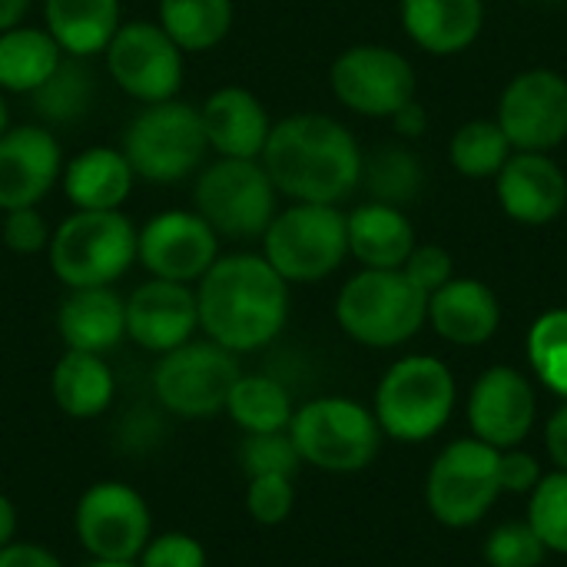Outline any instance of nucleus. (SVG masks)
Masks as SVG:
<instances>
[{
    "instance_id": "a211bd4d",
    "label": "nucleus",
    "mask_w": 567,
    "mask_h": 567,
    "mask_svg": "<svg viewBox=\"0 0 567 567\" xmlns=\"http://www.w3.org/2000/svg\"><path fill=\"white\" fill-rule=\"evenodd\" d=\"M199 332L196 286L146 279L126 296V339L143 352L166 355Z\"/></svg>"
},
{
    "instance_id": "4c0bfd02",
    "label": "nucleus",
    "mask_w": 567,
    "mask_h": 567,
    "mask_svg": "<svg viewBox=\"0 0 567 567\" xmlns=\"http://www.w3.org/2000/svg\"><path fill=\"white\" fill-rule=\"evenodd\" d=\"M548 548L535 535L528 522H505L485 542V565L488 567H538Z\"/></svg>"
},
{
    "instance_id": "f704fd0d",
    "label": "nucleus",
    "mask_w": 567,
    "mask_h": 567,
    "mask_svg": "<svg viewBox=\"0 0 567 567\" xmlns=\"http://www.w3.org/2000/svg\"><path fill=\"white\" fill-rule=\"evenodd\" d=\"M528 362L535 375L567 399V309H548L528 329Z\"/></svg>"
},
{
    "instance_id": "a19ab883",
    "label": "nucleus",
    "mask_w": 567,
    "mask_h": 567,
    "mask_svg": "<svg viewBox=\"0 0 567 567\" xmlns=\"http://www.w3.org/2000/svg\"><path fill=\"white\" fill-rule=\"evenodd\" d=\"M136 567H209L206 548L186 532H163L146 542Z\"/></svg>"
},
{
    "instance_id": "ea45409f",
    "label": "nucleus",
    "mask_w": 567,
    "mask_h": 567,
    "mask_svg": "<svg viewBox=\"0 0 567 567\" xmlns=\"http://www.w3.org/2000/svg\"><path fill=\"white\" fill-rule=\"evenodd\" d=\"M50 223L37 206H23V209H10L0 219V243L13 252V256H37L47 252L50 246Z\"/></svg>"
},
{
    "instance_id": "c756f323",
    "label": "nucleus",
    "mask_w": 567,
    "mask_h": 567,
    "mask_svg": "<svg viewBox=\"0 0 567 567\" xmlns=\"http://www.w3.org/2000/svg\"><path fill=\"white\" fill-rule=\"evenodd\" d=\"M236 20V0H159L156 23L183 53L219 47Z\"/></svg>"
},
{
    "instance_id": "e433bc0d",
    "label": "nucleus",
    "mask_w": 567,
    "mask_h": 567,
    "mask_svg": "<svg viewBox=\"0 0 567 567\" xmlns=\"http://www.w3.org/2000/svg\"><path fill=\"white\" fill-rule=\"evenodd\" d=\"M239 465H243L246 478H259V475L296 478V472L302 468V458L296 452V442H292L289 429H282V432L246 435L243 449H239Z\"/></svg>"
},
{
    "instance_id": "aec40b11",
    "label": "nucleus",
    "mask_w": 567,
    "mask_h": 567,
    "mask_svg": "<svg viewBox=\"0 0 567 567\" xmlns=\"http://www.w3.org/2000/svg\"><path fill=\"white\" fill-rule=\"evenodd\" d=\"M498 206L522 226H548L565 216L567 176L548 153H512L495 176Z\"/></svg>"
},
{
    "instance_id": "4be33fe9",
    "label": "nucleus",
    "mask_w": 567,
    "mask_h": 567,
    "mask_svg": "<svg viewBox=\"0 0 567 567\" xmlns=\"http://www.w3.org/2000/svg\"><path fill=\"white\" fill-rule=\"evenodd\" d=\"M425 322L439 332V339L452 346H485L502 326V306L488 282L482 279H449L442 289L429 296Z\"/></svg>"
},
{
    "instance_id": "c85d7f7f",
    "label": "nucleus",
    "mask_w": 567,
    "mask_h": 567,
    "mask_svg": "<svg viewBox=\"0 0 567 567\" xmlns=\"http://www.w3.org/2000/svg\"><path fill=\"white\" fill-rule=\"evenodd\" d=\"M66 53L56 47V40L33 23H17L0 33V90L10 96H30L37 93L53 70L60 66Z\"/></svg>"
},
{
    "instance_id": "423d86ee",
    "label": "nucleus",
    "mask_w": 567,
    "mask_h": 567,
    "mask_svg": "<svg viewBox=\"0 0 567 567\" xmlns=\"http://www.w3.org/2000/svg\"><path fill=\"white\" fill-rule=\"evenodd\" d=\"M193 209L213 226L219 239H262L279 213V189L272 186L262 159L216 156L196 173Z\"/></svg>"
},
{
    "instance_id": "37998d69",
    "label": "nucleus",
    "mask_w": 567,
    "mask_h": 567,
    "mask_svg": "<svg viewBox=\"0 0 567 567\" xmlns=\"http://www.w3.org/2000/svg\"><path fill=\"white\" fill-rule=\"evenodd\" d=\"M498 475H502V492L528 495L542 482V465H538L535 455H528L522 449H508V452H502Z\"/></svg>"
},
{
    "instance_id": "412c9836",
    "label": "nucleus",
    "mask_w": 567,
    "mask_h": 567,
    "mask_svg": "<svg viewBox=\"0 0 567 567\" xmlns=\"http://www.w3.org/2000/svg\"><path fill=\"white\" fill-rule=\"evenodd\" d=\"M199 120L209 150L226 159H259L272 130L266 103L252 90L236 83L213 90L199 103Z\"/></svg>"
},
{
    "instance_id": "7ed1b4c3",
    "label": "nucleus",
    "mask_w": 567,
    "mask_h": 567,
    "mask_svg": "<svg viewBox=\"0 0 567 567\" xmlns=\"http://www.w3.org/2000/svg\"><path fill=\"white\" fill-rule=\"evenodd\" d=\"M140 226L123 213H80L73 209L50 233L47 262L66 289L116 286L136 266Z\"/></svg>"
},
{
    "instance_id": "bb28decb",
    "label": "nucleus",
    "mask_w": 567,
    "mask_h": 567,
    "mask_svg": "<svg viewBox=\"0 0 567 567\" xmlns=\"http://www.w3.org/2000/svg\"><path fill=\"white\" fill-rule=\"evenodd\" d=\"M50 395H53V405L66 419L93 422L113 405L116 375H113L106 355L63 349V355L56 359V365L50 372Z\"/></svg>"
},
{
    "instance_id": "79ce46f5",
    "label": "nucleus",
    "mask_w": 567,
    "mask_h": 567,
    "mask_svg": "<svg viewBox=\"0 0 567 567\" xmlns=\"http://www.w3.org/2000/svg\"><path fill=\"white\" fill-rule=\"evenodd\" d=\"M402 272L412 279V286L419 292L432 296L455 276V262H452L449 249H442V246H415L412 256L405 259Z\"/></svg>"
},
{
    "instance_id": "603ef678",
    "label": "nucleus",
    "mask_w": 567,
    "mask_h": 567,
    "mask_svg": "<svg viewBox=\"0 0 567 567\" xmlns=\"http://www.w3.org/2000/svg\"><path fill=\"white\" fill-rule=\"evenodd\" d=\"M565 213H567V206H565Z\"/></svg>"
},
{
    "instance_id": "7c9ffc66",
    "label": "nucleus",
    "mask_w": 567,
    "mask_h": 567,
    "mask_svg": "<svg viewBox=\"0 0 567 567\" xmlns=\"http://www.w3.org/2000/svg\"><path fill=\"white\" fill-rule=\"evenodd\" d=\"M292 399L286 392L282 382H276L272 375H239L229 399H226V412L233 425H239L246 435H259V432H282L292 422Z\"/></svg>"
},
{
    "instance_id": "b1692460",
    "label": "nucleus",
    "mask_w": 567,
    "mask_h": 567,
    "mask_svg": "<svg viewBox=\"0 0 567 567\" xmlns=\"http://www.w3.org/2000/svg\"><path fill=\"white\" fill-rule=\"evenodd\" d=\"M60 186L73 209L110 213L126 206L136 189V173L120 146H86L76 156L63 159Z\"/></svg>"
},
{
    "instance_id": "4468645a",
    "label": "nucleus",
    "mask_w": 567,
    "mask_h": 567,
    "mask_svg": "<svg viewBox=\"0 0 567 567\" xmlns=\"http://www.w3.org/2000/svg\"><path fill=\"white\" fill-rule=\"evenodd\" d=\"M332 96L369 120H392L415 100V66L405 53L385 43H355L342 50L329 66Z\"/></svg>"
},
{
    "instance_id": "9b49d317",
    "label": "nucleus",
    "mask_w": 567,
    "mask_h": 567,
    "mask_svg": "<svg viewBox=\"0 0 567 567\" xmlns=\"http://www.w3.org/2000/svg\"><path fill=\"white\" fill-rule=\"evenodd\" d=\"M502 452L478 442L458 439L452 442L429 468L425 502L439 525L445 528H472L478 525L502 495Z\"/></svg>"
},
{
    "instance_id": "5701e85b",
    "label": "nucleus",
    "mask_w": 567,
    "mask_h": 567,
    "mask_svg": "<svg viewBox=\"0 0 567 567\" xmlns=\"http://www.w3.org/2000/svg\"><path fill=\"white\" fill-rule=\"evenodd\" d=\"M56 336L73 352H113L126 339V296L113 286L66 289L56 309Z\"/></svg>"
},
{
    "instance_id": "3c124183",
    "label": "nucleus",
    "mask_w": 567,
    "mask_h": 567,
    "mask_svg": "<svg viewBox=\"0 0 567 567\" xmlns=\"http://www.w3.org/2000/svg\"><path fill=\"white\" fill-rule=\"evenodd\" d=\"M83 567H136V561H93L90 558Z\"/></svg>"
},
{
    "instance_id": "49530a36",
    "label": "nucleus",
    "mask_w": 567,
    "mask_h": 567,
    "mask_svg": "<svg viewBox=\"0 0 567 567\" xmlns=\"http://www.w3.org/2000/svg\"><path fill=\"white\" fill-rule=\"evenodd\" d=\"M392 126H395L399 136L419 140V136H425V130H429V110H425L419 100H412V103H405V106L392 116Z\"/></svg>"
},
{
    "instance_id": "1a4fd4ad",
    "label": "nucleus",
    "mask_w": 567,
    "mask_h": 567,
    "mask_svg": "<svg viewBox=\"0 0 567 567\" xmlns=\"http://www.w3.org/2000/svg\"><path fill=\"white\" fill-rule=\"evenodd\" d=\"M455 412V379L432 355L399 359L375 389V422L395 442H429Z\"/></svg>"
},
{
    "instance_id": "6e6552de",
    "label": "nucleus",
    "mask_w": 567,
    "mask_h": 567,
    "mask_svg": "<svg viewBox=\"0 0 567 567\" xmlns=\"http://www.w3.org/2000/svg\"><path fill=\"white\" fill-rule=\"evenodd\" d=\"M289 435L302 465L332 475H352L375 462L382 429L375 415L342 395H326L299 405L289 422Z\"/></svg>"
},
{
    "instance_id": "a18cd8bd",
    "label": "nucleus",
    "mask_w": 567,
    "mask_h": 567,
    "mask_svg": "<svg viewBox=\"0 0 567 567\" xmlns=\"http://www.w3.org/2000/svg\"><path fill=\"white\" fill-rule=\"evenodd\" d=\"M545 445H548V455L558 465V472H567V402L548 419V425H545Z\"/></svg>"
},
{
    "instance_id": "dca6fc26",
    "label": "nucleus",
    "mask_w": 567,
    "mask_h": 567,
    "mask_svg": "<svg viewBox=\"0 0 567 567\" xmlns=\"http://www.w3.org/2000/svg\"><path fill=\"white\" fill-rule=\"evenodd\" d=\"M219 259V236L196 209H163L136 233V266L153 279L196 286Z\"/></svg>"
},
{
    "instance_id": "20e7f679",
    "label": "nucleus",
    "mask_w": 567,
    "mask_h": 567,
    "mask_svg": "<svg viewBox=\"0 0 567 567\" xmlns=\"http://www.w3.org/2000/svg\"><path fill=\"white\" fill-rule=\"evenodd\" d=\"M120 150L136 179L153 186H173L196 176L206 166L209 143L199 120V106L186 100H163L143 106L123 130Z\"/></svg>"
},
{
    "instance_id": "ddd939ff",
    "label": "nucleus",
    "mask_w": 567,
    "mask_h": 567,
    "mask_svg": "<svg viewBox=\"0 0 567 567\" xmlns=\"http://www.w3.org/2000/svg\"><path fill=\"white\" fill-rule=\"evenodd\" d=\"M73 532L93 561H136L153 538V515L133 485L103 478L76 498Z\"/></svg>"
},
{
    "instance_id": "f8f14e48",
    "label": "nucleus",
    "mask_w": 567,
    "mask_h": 567,
    "mask_svg": "<svg viewBox=\"0 0 567 567\" xmlns=\"http://www.w3.org/2000/svg\"><path fill=\"white\" fill-rule=\"evenodd\" d=\"M103 56L113 86L143 106L176 100L183 90L186 53L156 20H123Z\"/></svg>"
},
{
    "instance_id": "c9c22d12",
    "label": "nucleus",
    "mask_w": 567,
    "mask_h": 567,
    "mask_svg": "<svg viewBox=\"0 0 567 567\" xmlns=\"http://www.w3.org/2000/svg\"><path fill=\"white\" fill-rule=\"evenodd\" d=\"M528 525L548 551L567 555V472L542 475L528 502Z\"/></svg>"
},
{
    "instance_id": "f03ea898",
    "label": "nucleus",
    "mask_w": 567,
    "mask_h": 567,
    "mask_svg": "<svg viewBox=\"0 0 567 567\" xmlns=\"http://www.w3.org/2000/svg\"><path fill=\"white\" fill-rule=\"evenodd\" d=\"M262 166L289 203L339 206L362 186V150L346 123L326 113H292L272 123Z\"/></svg>"
},
{
    "instance_id": "2f4dec72",
    "label": "nucleus",
    "mask_w": 567,
    "mask_h": 567,
    "mask_svg": "<svg viewBox=\"0 0 567 567\" xmlns=\"http://www.w3.org/2000/svg\"><path fill=\"white\" fill-rule=\"evenodd\" d=\"M30 100H33V113L50 130L70 126L80 116H86L90 103H93V73H90L86 60L63 56L60 66L53 70V76L37 93H30Z\"/></svg>"
},
{
    "instance_id": "2eb2a0df",
    "label": "nucleus",
    "mask_w": 567,
    "mask_h": 567,
    "mask_svg": "<svg viewBox=\"0 0 567 567\" xmlns=\"http://www.w3.org/2000/svg\"><path fill=\"white\" fill-rule=\"evenodd\" d=\"M498 126L518 153H551L567 140V80L535 66L508 80L498 100Z\"/></svg>"
},
{
    "instance_id": "09e8293b",
    "label": "nucleus",
    "mask_w": 567,
    "mask_h": 567,
    "mask_svg": "<svg viewBox=\"0 0 567 567\" xmlns=\"http://www.w3.org/2000/svg\"><path fill=\"white\" fill-rule=\"evenodd\" d=\"M17 538V508L13 502L0 492V548Z\"/></svg>"
},
{
    "instance_id": "72a5a7b5",
    "label": "nucleus",
    "mask_w": 567,
    "mask_h": 567,
    "mask_svg": "<svg viewBox=\"0 0 567 567\" xmlns=\"http://www.w3.org/2000/svg\"><path fill=\"white\" fill-rule=\"evenodd\" d=\"M362 183L369 189V199L402 209L405 203H412L422 193L425 169H422V159L412 150L382 146L362 163Z\"/></svg>"
},
{
    "instance_id": "f3484780",
    "label": "nucleus",
    "mask_w": 567,
    "mask_h": 567,
    "mask_svg": "<svg viewBox=\"0 0 567 567\" xmlns=\"http://www.w3.org/2000/svg\"><path fill=\"white\" fill-rule=\"evenodd\" d=\"M63 150L50 126L17 123L0 136V213L40 206L60 183Z\"/></svg>"
},
{
    "instance_id": "58836bf2",
    "label": "nucleus",
    "mask_w": 567,
    "mask_h": 567,
    "mask_svg": "<svg viewBox=\"0 0 567 567\" xmlns=\"http://www.w3.org/2000/svg\"><path fill=\"white\" fill-rule=\"evenodd\" d=\"M296 508V485L286 475H259L246 485V512L256 525L276 528Z\"/></svg>"
},
{
    "instance_id": "473e14b6",
    "label": "nucleus",
    "mask_w": 567,
    "mask_h": 567,
    "mask_svg": "<svg viewBox=\"0 0 567 567\" xmlns=\"http://www.w3.org/2000/svg\"><path fill=\"white\" fill-rule=\"evenodd\" d=\"M512 143L498 120H468L449 140V159L465 179H492L512 156Z\"/></svg>"
},
{
    "instance_id": "de8ad7c7",
    "label": "nucleus",
    "mask_w": 567,
    "mask_h": 567,
    "mask_svg": "<svg viewBox=\"0 0 567 567\" xmlns=\"http://www.w3.org/2000/svg\"><path fill=\"white\" fill-rule=\"evenodd\" d=\"M30 7H33V0H0V33L23 23Z\"/></svg>"
},
{
    "instance_id": "8fccbe9b",
    "label": "nucleus",
    "mask_w": 567,
    "mask_h": 567,
    "mask_svg": "<svg viewBox=\"0 0 567 567\" xmlns=\"http://www.w3.org/2000/svg\"><path fill=\"white\" fill-rule=\"evenodd\" d=\"M10 130V103H7V93L0 90V136Z\"/></svg>"
},
{
    "instance_id": "9d476101",
    "label": "nucleus",
    "mask_w": 567,
    "mask_h": 567,
    "mask_svg": "<svg viewBox=\"0 0 567 567\" xmlns=\"http://www.w3.org/2000/svg\"><path fill=\"white\" fill-rule=\"evenodd\" d=\"M239 375V355L209 339H189L186 346L156 355L153 395L169 415L199 422L226 412V399Z\"/></svg>"
},
{
    "instance_id": "6ab92c4d",
    "label": "nucleus",
    "mask_w": 567,
    "mask_h": 567,
    "mask_svg": "<svg viewBox=\"0 0 567 567\" xmlns=\"http://www.w3.org/2000/svg\"><path fill=\"white\" fill-rule=\"evenodd\" d=\"M535 389L512 365H492L478 375L468 395V425L478 442L508 452L518 449L535 425Z\"/></svg>"
},
{
    "instance_id": "c03bdc74",
    "label": "nucleus",
    "mask_w": 567,
    "mask_h": 567,
    "mask_svg": "<svg viewBox=\"0 0 567 567\" xmlns=\"http://www.w3.org/2000/svg\"><path fill=\"white\" fill-rule=\"evenodd\" d=\"M0 567H63V561L37 542H10L0 548Z\"/></svg>"
},
{
    "instance_id": "a878e982",
    "label": "nucleus",
    "mask_w": 567,
    "mask_h": 567,
    "mask_svg": "<svg viewBox=\"0 0 567 567\" xmlns=\"http://www.w3.org/2000/svg\"><path fill=\"white\" fill-rule=\"evenodd\" d=\"M346 236L349 256L362 269H402L412 249L419 246L412 219L399 206L375 199L346 213Z\"/></svg>"
},
{
    "instance_id": "f257e3e1",
    "label": "nucleus",
    "mask_w": 567,
    "mask_h": 567,
    "mask_svg": "<svg viewBox=\"0 0 567 567\" xmlns=\"http://www.w3.org/2000/svg\"><path fill=\"white\" fill-rule=\"evenodd\" d=\"M199 332L233 355L259 352L289 322V282L262 252H219L196 282Z\"/></svg>"
},
{
    "instance_id": "0eeeda50",
    "label": "nucleus",
    "mask_w": 567,
    "mask_h": 567,
    "mask_svg": "<svg viewBox=\"0 0 567 567\" xmlns=\"http://www.w3.org/2000/svg\"><path fill=\"white\" fill-rule=\"evenodd\" d=\"M259 243L266 262L289 286L322 282L349 259L346 213L339 206L289 203L272 216Z\"/></svg>"
},
{
    "instance_id": "39448f33",
    "label": "nucleus",
    "mask_w": 567,
    "mask_h": 567,
    "mask_svg": "<svg viewBox=\"0 0 567 567\" xmlns=\"http://www.w3.org/2000/svg\"><path fill=\"white\" fill-rule=\"evenodd\" d=\"M429 296L402 269H359L336 296L339 329L365 349H395L425 326Z\"/></svg>"
},
{
    "instance_id": "cd10ccee",
    "label": "nucleus",
    "mask_w": 567,
    "mask_h": 567,
    "mask_svg": "<svg viewBox=\"0 0 567 567\" xmlns=\"http://www.w3.org/2000/svg\"><path fill=\"white\" fill-rule=\"evenodd\" d=\"M123 23L120 0H43V30L66 56L93 60Z\"/></svg>"
},
{
    "instance_id": "393cba45",
    "label": "nucleus",
    "mask_w": 567,
    "mask_h": 567,
    "mask_svg": "<svg viewBox=\"0 0 567 567\" xmlns=\"http://www.w3.org/2000/svg\"><path fill=\"white\" fill-rule=\"evenodd\" d=\"M409 40L435 56L465 53L485 27V0H399Z\"/></svg>"
}]
</instances>
